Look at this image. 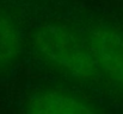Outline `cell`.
I'll list each match as a JSON object with an SVG mask.
<instances>
[{"label":"cell","mask_w":123,"mask_h":114,"mask_svg":"<svg viewBox=\"0 0 123 114\" xmlns=\"http://www.w3.org/2000/svg\"><path fill=\"white\" fill-rule=\"evenodd\" d=\"M82 36L92 54L98 77L109 78L123 87V37L103 29L84 32Z\"/></svg>","instance_id":"obj_1"},{"label":"cell","mask_w":123,"mask_h":114,"mask_svg":"<svg viewBox=\"0 0 123 114\" xmlns=\"http://www.w3.org/2000/svg\"><path fill=\"white\" fill-rule=\"evenodd\" d=\"M28 114H97L82 96L67 90H47L32 96Z\"/></svg>","instance_id":"obj_2"},{"label":"cell","mask_w":123,"mask_h":114,"mask_svg":"<svg viewBox=\"0 0 123 114\" xmlns=\"http://www.w3.org/2000/svg\"><path fill=\"white\" fill-rule=\"evenodd\" d=\"M20 49V37L13 23L0 14V62L16 57Z\"/></svg>","instance_id":"obj_3"}]
</instances>
